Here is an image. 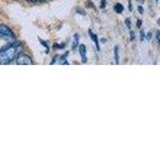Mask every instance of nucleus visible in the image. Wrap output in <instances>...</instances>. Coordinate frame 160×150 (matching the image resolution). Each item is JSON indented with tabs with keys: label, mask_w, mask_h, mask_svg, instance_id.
<instances>
[{
	"label": "nucleus",
	"mask_w": 160,
	"mask_h": 150,
	"mask_svg": "<svg viewBox=\"0 0 160 150\" xmlns=\"http://www.w3.org/2000/svg\"><path fill=\"white\" fill-rule=\"evenodd\" d=\"M23 46L19 41L7 44L0 49V64H8L15 60L22 52Z\"/></svg>",
	"instance_id": "1"
},
{
	"label": "nucleus",
	"mask_w": 160,
	"mask_h": 150,
	"mask_svg": "<svg viewBox=\"0 0 160 150\" xmlns=\"http://www.w3.org/2000/svg\"><path fill=\"white\" fill-rule=\"evenodd\" d=\"M0 39L4 40H13L15 39V35L13 31L6 25H0Z\"/></svg>",
	"instance_id": "2"
},
{
	"label": "nucleus",
	"mask_w": 160,
	"mask_h": 150,
	"mask_svg": "<svg viewBox=\"0 0 160 150\" xmlns=\"http://www.w3.org/2000/svg\"><path fill=\"white\" fill-rule=\"evenodd\" d=\"M16 63L18 65H33V60L32 58L27 54L20 53L18 57L16 58Z\"/></svg>",
	"instance_id": "3"
},
{
	"label": "nucleus",
	"mask_w": 160,
	"mask_h": 150,
	"mask_svg": "<svg viewBox=\"0 0 160 150\" xmlns=\"http://www.w3.org/2000/svg\"><path fill=\"white\" fill-rule=\"evenodd\" d=\"M79 52H80V55H81L82 62L85 63L87 61V56H86V47H85L84 44H81L79 46Z\"/></svg>",
	"instance_id": "4"
},
{
	"label": "nucleus",
	"mask_w": 160,
	"mask_h": 150,
	"mask_svg": "<svg viewBox=\"0 0 160 150\" xmlns=\"http://www.w3.org/2000/svg\"><path fill=\"white\" fill-rule=\"evenodd\" d=\"M89 34H90V37H91V39L93 40V42L95 43V45H96L97 50H99L100 47H99V41H98L97 35H96V34H94V33H92V31H90V30H89Z\"/></svg>",
	"instance_id": "5"
},
{
	"label": "nucleus",
	"mask_w": 160,
	"mask_h": 150,
	"mask_svg": "<svg viewBox=\"0 0 160 150\" xmlns=\"http://www.w3.org/2000/svg\"><path fill=\"white\" fill-rule=\"evenodd\" d=\"M114 59H115V63L119 64V47L118 46L114 47Z\"/></svg>",
	"instance_id": "6"
},
{
	"label": "nucleus",
	"mask_w": 160,
	"mask_h": 150,
	"mask_svg": "<svg viewBox=\"0 0 160 150\" xmlns=\"http://www.w3.org/2000/svg\"><path fill=\"white\" fill-rule=\"evenodd\" d=\"M114 10H115V12H117V13H122V11L124 10V7H123L122 4L117 3V4H115Z\"/></svg>",
	"instance_id": "7"
},
{
	"label": "nucleus",
	"mask_w": 160,
	"mask_h": 150,
	"mask_svg": "<svg viewBox=\"0 0 160 150\" xmlns=\"http://www.w3.org/2000/svg\"><path fill=\"white\" fill-rule=\"evenodd\" d=\"M78 41H79V36L77 34L74 35V40H73V44H72V48H76L78 45Z\"/></svg>",
	"instance_id": "8"
},
{
	"label": "nucleus",
	"mask_w": 160,
	"mask_h": 150,
	"mask_svg": "<svg viewBox=\"0 0 160 150\" xmlns=\"http://www.w3.org/2000/svg\"><path fill=\"white\" fill-rule=\"evenodd\" d=\"M156 38H157V41L160 43V31H157V34H156Z\"/></svg>",
	"instance_id": "9"
},
{
	"label": "nucleus",
	"mask_w": 160,
	"mask_h": 150,
	"mask_svg": "<svg viewBox=\"0 0 160 150\" xmlns=\"http://www.w3.org/2000/svg\"><path fill=\"white\" fill-rule=\"evenodd\" d=\"M125 22H126V24H127V27H128V28H130V27H131V24H130V21H129L128 19H126V20H125Z\"/></svg>",
	"instance_id": "10"
},
{
	"label": "nucleus",
	"mask_w": 160,
	"mask_h": 150,
	"mask_svg": "<svg viewBox=\"0 0 160 150\" xmlns=\"http://www.w3.org/2000/svg\"><path fill=\"white\" fill-rule=\"evenodd\" d=\"M138 11H139V13H141V14H143V8L141 7V6H138Z\"/></svg>",
	"instance_id": "11"
},
{
	"label": "nucleus",
	"mask_w": 160,
	"mask_h": 150,
	"mask_svg": "<svg viewBox=\"0 0 160 150\" xmlns=\"http://www.w3.org/2000/svg\"><path fill=\"white\" fill-rule=\"evenodd\" d=\"M151 36H152V35H151V33H147L146 34V38H147V40H150V39H151Z\"/></svg>",
	"instance_id": "12"
},
{
	"label": "nucleus",
	"mask_w": 160,
	"mask_h": 150,
	"mask_svg": "<svg viewBox=\"0 0 160 150\" xmlns=\"http://www.w3.org/2000/svg\"><path fill=\"white\" fill-rule=\"evenodd\" d=\"M144 31H141V33H140V39H141V40H143L144 39Z\"/></svg>",
	"instance_id": "13"
},
{
	"label": "nucleus",
	"mask_w": 160,
	"mask_h": 150,
	"mask_svg": "<svg viewBox=\"0 0 160 150\" xmlns=\"http://www.w3.org/2000/svg\"><path fill=\"white\" fill-rule=\"evenodd\" d=\"M130 34H131V36H130V39H131V40H133V39H134V37H135V35H134V32H131V33H130Z\"/></svg>",
	"instance_id": "14"
},
{
	"label": "nucleus",
	"mask_w": 160,
	"mask_h": 150,
	"mask_svg": "<svg viewBox=\"0 0 160 150\" xmlns=\"http://www.w3.org/2000/svg\"><path fill=\"white\" fill-rule=\"evenodd\" d=\"M140 24H142L141 20H138V21H137V27H140Z\"/></svg>",
	"instance_id": "15"
},
{
	"label": "nucleus",
	"mask_w": 160,
	"mask_h": 150,
	"mask_svg": "<svg viewBox=\"0 0 160 150\" xmlns=\"http://www.w3.org/2000/svg\"><path fill=\"white\" fill-rule=\"evenodd\" d=\"M101 2H102V4H101V7L103 8V7L105 6V0H102V1H101Z\"/></svg>",
	"instance_id": "16"
},
{
	"label": "nucleus",
	"mask_w": 160,
	"mask_h": 150,
	"mask_svg": "<svg viewBox=\"0 0 160 150\" xmlns=\"http://www.w3.org/2000/svg\"><path fill=\"white\" fill-rule=\"evenodd\" d=\"M138 1H140V2L142 3V2H144V1H145V0H138Z\"/></svg>",
	"instance_id": "17"
},
{
	"label": "nucleus",
	"mask_w": 160,
	"mask_h": 150,
	"mask_svg": "<svg viewBox=\"0 0 160 150\" xmlns=\"http://www.w3.org/2000/svg\"><path fill=\"white\" fill-rule=\"evenodd\" d=\"M157 1H158V0H156V2H157Z\"/></svg>",
	"instance_id": "18"
},
{
	"label": "nucleus",
	"mask_w": 160,
	"mask_h": 150,
	"mask_svg": "<svg viewBox=\"0 0 160 150\" xmlns=\"http://www.w3.org/2000/svg\"><path fill=\"white\" fill-rule=\"evenodd\" d=\"M39 1H41V0H39Z\"/></svg>",
	"instance_id": "19"
}]
</instances>
